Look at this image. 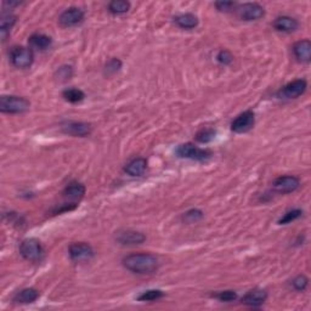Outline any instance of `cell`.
<instances>
[{
  "instance_id": "9",
  "label": "cell",
  "mask_w": 311,
  "mask_h": 311,
  "mask_svg": "<svg viewBox=\"0 0 311 311\" xmlns=\"http://www.w3.org/2000/svg\"><path fill=\"white\" fill-rule=\"evenodd\" d=\"M307 88V83L305 79H296V81L288 83L281 89L279 95L283 99H297L305 92Z\"/></svg>"
},
{
  "instance_id": "14",
  "label": "cell",
  "mask_w": 311,
  "mask_h": 311,
  "mask_svg": "<svg viewBox=\"0 0 311 311\" xmlns=\"http://www.w3.org/2000/svg\"><path fill=\"white\" fill-rule=\"evenodd\" d=\"M293 54L299 62L309 64L311 60V43L309 39L297 42L293 45Z\"/></svg>"
},
{
  "instance_id": "26",
  "label": "cell",
  "mask_w": 311,
  "mask_h": 311,
  "mask_svg": "<svg viewBox=\"0 0 311 311\" xmlns=\"http://www.w3.org/2000/svg\"><path fill=\"white\" fill-rule=\"evenodd\" d=\"M215 135H217V131H215L214 129L210 128L202 129V130H200L196 134V141L201 142V144H208V142L214 140Z\"/></svg>"
},
{
  "instance_id": "32",
  "label": "cell",
  "mask_w": 311,
  "mask_h": 311,
  "mask_svg": "<svg viewBox=\"0 0 311 311\" xmlns=\"http://www.w3.org/2000/svg\"><path fill=\"white\" fill-rule=\"evenodd\" d=\"M217 59H218V61L220 62V64H223V65H229V64H231V62H232V55H231V52L230 51H227V50H221L219 54H218V56H217Z\"/></svg>"
},
{
  "instance_id": "6",
  "label": "cell",
  "mask_w": 311,
  "mask_h": 311,
  "mask_svg": "<svg viewBox=\"0 0 311 311\" xmlns=\"http://www.w3.org/2000/svg\"><path fill=\"white\" fill-rule=\"evenodd\" d=\"M254 123H256V115L252 111H246L234 119L231 123V130L237 134L247 133L254 127Z\"/></svg>"
},
{
  "instance_id": "31",
  "label": "cell",
  "mask_w": 311,
  "mask_h": 311,
  "mask_svg": "<svg viewBox=\"0 0 311 311\" xmlns=\"http://www.w3.org/2000/svg\"><path fill=\"white\" fill-rule=\"evenodd\" d=\"M122 67V62L119 61L118 59H112L107 62L106 65V73L107 74H114L121 69Z\"/></svg>"
},
{
  "instance_id": "5",
  "label": "cell",
  "mask_w": 311,
  "mask_h": 311,
  "mask_svg": "<svg viewBox=\"0 0 311 311\" xmlns=\"http://www.w3.org/2000/svg\"><path fill=\"white\" fill-rule=\"evenodd\" d=\"M10 61L17 68H28L33 64V51L31 48L14 46L10 50Z\"/></svg>"
},
{
  "instance_id": "33",
  "label": "cell",
  "mask_w": 311,
  "mask_h": 311,
  "mask_svg": "<svg viewBox=\"0 0 311 311\" xmlns=\"http://www.w3.org/2000/svg\"><path fill=\"white\" fill-rule=\"evenodd\" d=\"M215 6H217V9L219 10V11H231L232 10V8L235 9V6H236V4L232 2H218L215 3Z\"/></svg>"
},
{
  "instance_id": "4",
  "label": "cell",
  "mask_w": 311,
  "mask_h": 311,
  "mask_svg": "<svg viewBox=\"0 0 311 311\" xmlns=\"http://www.w3.org/2000/svg\"><path fill=\"white\" fill-rule=\"evenodd\" d=\"M20 253L21 256L28 261H39L44 256V249H43L42 243L35 238H27L22 241L20 246Z\"/></svg>"
},
{
  "instance_id": "11",
  "label": "cell",
  "mask_w": 311,
  "mask_h": 311,
  "mask_svg": "<svg viewBox=\"0 0 311 311\" xmlns=\"http://www.w3.org/2000/svg\"><path fill=\"white\" fill-rule=\"evenodd\" d=\"M84 20V12L79 8L66 9L59 17V23L62 27H74Z\"/></svg>"
},
{
  "instance_id": "12",
  "label": "cell",
  "mask_w": 311,
  "mask_h": 311,
  "mask_svg": "<svg viewBox=\"0 0 311 311\" xmlns=\"http://www.w3.org/2000/svg\"><path fill=\"white\" fill-rule=\"evenodd\" d=\"M145 240H146V237H145L144 234L133 230L119 231L117 236H115V241L119 244H123V246H137V244L145 242Z\"/></svg>"
},
{
  "instance_id": "23",
  "label": "cell",
  "mask_w": 311,
  "mask_h": 311,
  "mask_svg": "<svg viewBox=\"0 0 311 311\" xmlns=\"http://www.w3.org/2000/svg\"><path fill=\"white\" fill-rule=\"evenodd\" d=\"M62 96H64L66 101L71 102V104H77V102L84 100L85 94L81 90V89L71 88V89H66V90L62 92Z\"/></svg>"
},
{
  "instance_id": "16",
  "label": "cell",
  "mask_w": 311,
  "mask_h": 311,
  "mask_svg": "<svg viewBox=\"0 0 311 311\" xmlns=\"http://www.w3.org/2000/svg\"><path fill=\"white\" fill-rule=\"evenodd\" d=\"M298 26H299V23L297 20L290 17V16H280L274 21V27L279 32H294L298 28Z\"/></svg>"
},
{
  "instance_id": "29",
  "label": "cell",
  "mask_w": 311,
  "mask_h": 311,
  "mask_svg": "<svg viewBox=\"0 0 311 311\" xmlns=\"http://www.w3.org/2000/svg\"><path fill=\"white\" fill-rule=\"evenodd\" d=\"M214 298H217L218 300H220V302H234L235 299L237 298L236 292H234V290H221V292H218L213 294Z\"/></svg>"
},
{
  "instance_id": "2",
  "label": "cell",
  "mask_w": 311,
  "mask_h": 311,
  "mask_svg": "<svg viewBox=\"0 0 311 311\" xmlns=\"http://www.w3.org/2000/svg\"><path fill=\"white\" fill-rule=\"evenodd\" d=\"M29 106L31 104L25 98L14 96V95H11V96L4 95V96L0 98V111L3 113H25L29 110Z\"/></svg>"
},
{
  "instance_id": "27",
  "label": "cell",
  "mask_w": 311,
  "mask_h": 311,
  "mask_svg": "<svg viewBox=\"0 0 311 311\" xmlns=\"http://www.w3.org/2000/svg\"><path fill=\"white\" fill-rule=\"evenodd\" d=\"M302 215H303V210L302 209L289 210V211H287L286 214H283V217L281 218V219L279 220V224L280 225L289 224V223H292V221H296L297 219H299V218L302 217Z\"/></svg>"
},
{
  "instance_id": "15",
  "label": "cell",
  "mask_w": 311,
  "mask_h": 311,
  "mask_svg": "<svg viewBox=\"0 0 311 311\" xmlns=\"http://www.w3.org/2000/svg\"><path fill=\"white\" fill-rule=\"evenodd\" d=\"M267 299V293L264 289H252L249 290L246 296L242 298V304L248 306L252 307H258L260 305H263L265 303V300Z\"/></svg>"
},
{
  "instance_id": "24",
  "label": "cell",
  "mask_w": 311,
  "mask_h": 311,
  "mask_svg": "<svg viewBox=\"0 0 311 311\" xmlns=\"http://www.w3.org/2000/svg\"><path fill=\"white\" fill-rule=\"evenodd\" d=\"M130 9V3L124 2V0H114L108 4V10L114 15H122L129 11Z\"/></svg>"
},
{
  "instance_id": "3",
  "label": "cell",
  "mask_w": 311,
  "mask_h": 311,
  "mask_svg": "<svg viewBox=\"0 0 311 311\" xmlns=\"http://www.w3.org/2000/svg\"><path fill=\"white\" fill-rule=\"evenodd\" d=\"M177 156L180 158H185V160L197 161V162H206L211 157V152L204 148H200L195 146L193 144H183L177 148Z\"/></svg>"
},
{
  "instance_id": "10",
  "label": "cell",
  "mask_w": 311,
  "mask_h": 311,
  "mask_svg": "<svg viewBox=\"0 0 311 311\" xmlns=\"http://www.w3.org/2000/svg\"><path fill=\"white\" fill-rule=\"evenodd\" d=\"M274 190L280 193H290L294 192L300 186V180L293 175H284V177L277 178L273 184Z\"/></svg>"
},
{
  "instance_id": "13",
  "label": "cell",
  "mask_w": 311,
  "mask_h": 311,
  "mask_svg": "<svg viewBox=\"0 0 311 311\" xmlns=\"http://www.w3.org/2000/svg\"><path fill=\"white\" fill-rule=\"evenodd\" d=\"M62 131L72 137H88L91 133L90 124L84 123V122H67L62 124Z\"/></svg>"
},
{
  "instance_id": "1",
  "label": "cell",
  "mask_w": 311,
  "mask_h": 311,
  "mask_svg": "<svg viewBox=\"0 0 311 311\" xmlns=\"http://www.w3.org/2000/svg\"><path fill=\"white\" fill-rule=\"evenodd\" d=\"M123 265L127 270L134 274H152L158 269V259L150 253H135L127 256L123 259Z\"/></svg>"
},
{
  "instance_id": "30",
  "label": "cell",
  "mask_w": 311,
  "mask_h": 311,
  "mask_svg": "<svg viewBox=\"0 0 311 311\" xmlns=\"http://www.w3.org/2000/svg\"><path fill=\"white\" fill-rule=\"evenodd\" d=\"M307 284H309V280H307V277L304 276V275H299V276H297L296 279L292 281L293 288L298 290V292H303V290H305Z\"/></svg>"
},
{
  "instance_id": "20",
  "label": "cell",
  "mask_w": 311,
  "mask_h": 311,
  "mask_svg": "<svg viewBox=\"0 0 311 311\" xmlns=\"http://www.w3.org/2000/svg\"><path fill=\"white\" fill-rule=\"evenodd\" d=\"M84 195H85L84 185L78 184V183L69 184L64 191V196L67 198V200H71L74 202L82 200Z\"/></svg>"
},
{
  "instance_id": "22",
  "label": "cell",
  "mask_w": 311,
  "mask_h": 311,
  "mask_svg": "<svg viewBox=\"0 0 311 311\" xmlns=\"http://www.w3.org/2000/svg\"><path fill=\"white\" fill-rule=\"evenodd\" d=\"M174 21L183 29H192L198 26V18L192 14H181L177 16Z\"/></svg>"
},
{
  "instance_id": "8",
  "label": "cell",
  "mask_w": 311,
  "mask_h": 311,
  "mask_svg": "<svg viewBox=\"0 0 311 311\" xmlns=\"http://www.w3.org/2000/svg\"><path fill=\"white\" fill-rule=\"evenodd\" d=\"M69 257L74 261H87L94 258L95 252L90 244L85 242L72 243L68 248Z\"/></svg>"
},
{
  "instance_id": "25",
  "label": "cell",
  "mask_w": 311,
  "mask_h": 311,
  "mask_svg": "<svg viewBox=\"0 0 311 311\" xmlns=\"http://www.w3.org/2000/svg\"><path fill=\"white\" fill-rule=\"evenodd\" d=\"M164 297V293L160 289H148L142 292L140 296L138 297V299L140 302H153V300L161 299Z\"/></svg>"
},
{
  "instance_id": "7",
  "label": "cell",
  "mask_w": 311,
  "mask_h": 311,
  "mask_svg": "<svg viewBox=\"0 0 311 311\" xmlns=\"http://www.w3.org/2000/svg\"><path fill=\"white\" fill-rule=\"evenodd\" d=\"M238 16L243 21H257L265 15L264 8L257 3H246V4L240 5L237 9Z\"/></svg>"
},
{
  "instance_id": "28",
  "label": "cell",
  "mask_w": 311,
  "mask_h": 311,
  "mask_svg": "<svg viewBox=\"0 0 311 311\" xmlns=\"http://www.w3.org/2000/svg\"><path fill=\"white\" fill-rule=\"evenodd\" d=\"M202 218H203V211L200 209H191L184 214V220L190 224L197 223V221H200Z\"/></svg>"
},
{
  "instance_id": "18",
  "label": "cell",
  "mask_w": 311,
  "mask_h": 311,
  "mask_svg": "<svg viewBox=\"0 0 311 311\" xmlns=\"http://www.w3.org/2000/svg\"><path fill=\"white\" fill-rule=\"evenodd\" d=\"M28 43L31 49H34V50L38 51H44L46 49L50 48L52 41L48 35L42 34V33H35V34H32L29 37Z\"/></svg>"
},
{
  "instance_id": "17",
  "label": "cell",
  "mask_w": 311,
  "mask_h": 311,
  "mask_svg": "<svg viewBox=\"0 0 311 311\" xmlns=\"http://www.w3.org/2000/svg\"><path fill=\"white\" fill-rule=\"evenodd\" d=\"M147 168V161L145 158H135L125 165L124 171L130 177H141Z\"/></svg>"
},
{
  "instance_id": "19",
  "label": "cell",
  "mask_w": 311,
  "mask_h": 311,
  "mask_svg": "<svg viewBox=\"0 0 311 311\" xmlns=\"http://www.w3.org/2000/svg\"><path fill=\"white\" fill-rule=\"evenodd\" d=\"M16 22V16L12 15L11 12H3L2 17H0V35H2V41L5 42L6 37L9 35L11 28L14 27Z\"/></svg>"
},
{
  "instance_id": "21",
  "label": "cell",
  "mask_w": 311,
  "mask_h": 311,
  "mask_svg": "<svg viewBox=\"0 0 311 311\" xmlns=\"http://www.w3.org/2000/svg\"><path fill=\"white\" fill-rule=\"evenodd\" d=\"M39 298V292L35 288H25L16 294L14 300L18 304L34 303Z\"/></svg>"
}]
</instances>
